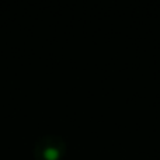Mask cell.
I'll return each instance as SVG.
<instances>
[{"mask_svg": "<svg viewBox=\"0 0 160 160\" xmlns=\"http://www.w3.org/2000/svg\"><path fill=\"white\" fill-rule=\"evenodd\" d=\"M45 158H47L48 160H55L56 158H58V152L53 149H49L45 152Z\"/></svg>", "mask_w": 160, "mask_h": 160, "instance_id": "obj_1", "label": "cell"}]
</instances>
